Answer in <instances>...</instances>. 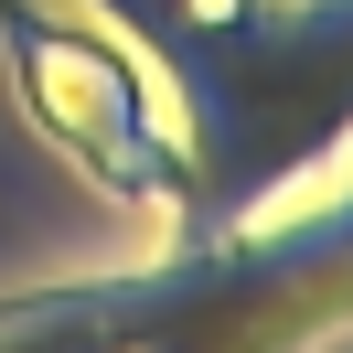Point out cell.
<instances>
[{
	"label": "cell",
	"mask_w": 353,
	"mask_h": 353,
	"mask_svg": "<svg viewBox=\"0 0 353 353\" xmlns=\"http://www.w3.org/2000/svg\"><path fill=\"white\" fill-rule=\"evenodd\" d=\"M161 75L182 214L161 246H236L353 182V0H86Z\"/></svg>",
	"instance_id": "1"
},
{
	"label": "cell",
	"mask_w": 353,
	"mask_h": 353,
	"mask_svg": "<svg viewBox=\"0 0 353 353\" xmlns=\"http://www.w3.org/2000/svg\"><path fill=\"white\" fill-rule=\"evenodd\" d=\"M353 321V182L236 246H161L129 279L0 300V353H300Z\"/></svg>",
	"instance_id": "2"
},
{
	"label": "cell",
	"mask_w": 353,
	"mask_h": 353,
	"mask_svg": "<svg viewBox=\"0 0 353 353\" xmlns=\"http://www.w3.org/2000/svg\"><path fill=\"white\" fill-rule=\"evenodd\" d=\"M0 54H11L32 129L65 139V161L97 193L139 203L150 225L182 214V139H172V108H161L150 65L129 43L65 22V11H32V0H0Z\"/></svg>",
	"instance_id": "3"
}]
</instances>
